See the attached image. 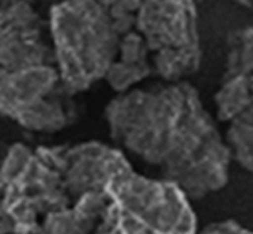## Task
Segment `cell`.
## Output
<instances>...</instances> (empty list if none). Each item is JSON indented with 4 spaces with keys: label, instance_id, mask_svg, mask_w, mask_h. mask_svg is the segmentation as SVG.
<instances>
[{
    "label": "cell",
    "instance_id": "obj_13",
    "mask_svg": "<svg viewBox=\"0 0 253 234\" xmlns=\"http://www.w3.org/2000/svg\"><path fill=\"white\" fill-rule=\"evenodd\" d=\"M201 2H206V0H198V3H201Z\"/></svg>",
    "mask_w": 253,
    "mask_h": 234
},
{
    "label": "cell",
    "instance_id": "obj_1",
    "mask_svg": "<svg viewBox=\"0 0 253 234\" xmlns=\"http://www.w3.org/2000/svg\"><path fill=\"white\" fill-rule=\"evenodd\" d=\"M105 120L114 146L157 169L192 201L226 185L231 152L190 82L163 81L117 93L105 108Z\"/></svg>",
    "mask_w": 253,
    "mask_h": 234
},
{
    "label": "cell",
    "instance_id": "obj_5",
    "mask_svg": "<svg viewBox=\"0 0 253 234\" xmlns=\"http://www.w3.org/2000/svg\"><path fill=\"white\" fill-rule=\"evenodd\" d=\"M213 101L233 161L253 173V26L229 34Z\"/></svg>",
    "mask_w": 253,
    "mask_h": 234
},
{
    "label": "cell",
    "instance_id": "obj_9",
    "mask_svg": "<svg viewBox=\"0 0 253 234\" xmlns=\"http://www.w3.org/2000/svg\"><path fill=\"white\" fill-rule=\"evenodd\" d=\"M16 222L5 207V187L0 179V234H14Z\"/></svg>",
    "mask_w": 253,
    "mask_h": 234
},
{
    "label": "cell",
    "instance_id": "obj_2",
    "mask_svg": "<svg viewBox=\"0 0 253 234\" xmlns=\"http://www.w3.org/2000/svg\"><path fill=\"white\" fill-rule=\"evenodd\" d=\"M76 95L62 79L47 14L22 0L0 3V117L54 135L78 120Z\"/></svg>",
    "mask_w": 253,
    "mask_h": 234
},
{
    "label": "cell",
    "instance_id": "obj_11",
    "mask_svg": "<svg viewBox=\"0 0 253 234\" xmlns=\"http://www.w3.org/2000/svg\"><path fill=\"white\" fill-rule=\"evenodd\" d=\"M8 151H10V146L0 141V165H2L3 160H5V157L8 155Z\"/></svg>",
    "mask_w": 253,
    "mask_h": 234
},
{
    "label": "cell",
    "instance_id": "obj_4",
    "mask_svg": "<svg viewBox=\"0 0 253 234\" xmlns=\"http://www.w3.org/2000/svg\"><path fill=\"white\" fill-rule=\"evenodd\" d=\"M134 29L146 40L155 76L184 81L201 64L198 0H141Z\"/></svg>",
    "mask_w": 253,
    "mask_h": 234
},
{
    "label": "cell",
    "instance_id": "obj_8",
    "mask_svg": "<svg viewBox=\"0 0 253 234\" xmlns=\"http://www.w3.org/2000/svg\"><path fill=\"white\" fill-rule=\"evenodd\" d=\"M196 234H253V231L234 220H221L206 225Z\"/></svg>",
    "mask_w": 253,
    "mask_h": 234
},
{
    "label": "cell",
    "instance_id": "obj_10",
    "mask_svg": "<svg viewBox=\"0 0 253 234\" xmlns=\"http://www.w3.org/2000/svg\"><path fill=\"white\" fill-rule=\"evenodd\" d=\"M22 2H26V3H29L32 6H35V8L40 10L42 13L44 10H46V13H49V10L59 2V0H22Z\"/></svg>",
    "mask_w": 253,
    "mask_h": 234
},
{
    "label": "cell",
    "instance_id": "obj_7",
    "mask_svg": "<svg viewBox=\"0 0 253 234\" xmlns=\"http://www.w3.org/2000/svg\"><path fill=\"white\" fill-rule=\"evenodd\" d=\"M98 2L105 5L126 30L134 29L141 0H98Z\"/></svg>",
    "mask_w": 253,
    "mask_h": 234
},
{
    "label": "cell",
    "instance_id": "obj_6",
    "mask_svg": "<svg viewBox=\"0 0 253 234\" xmlns=\"http://www.w3.org/2000/svg\"><path fill=\"white\" fill-rule=\"evenodd\" d=\"M155 75L149 46L136 29L122 37L117 57L106 72L105 81L116 93L139 87L141 82Z\"/></svg>",
    "mask_w": 253,
    "mask_h": 234
},
{
    "label": "cell",
    "instance_id": "obj_3",
    "mask_svg": "<svg viewBox=\"0 0 253 234\" xmlns=\"http://www.w3.org/2000/svg\"><path fill=\"white\" fill-rule=\"evenodd\" d=\"M47 22L62 79L75 95L105 79L130 32L98 0H59Z\"/></svg>",
    "mask_w": 253,
    "mask_h": 234
},
{
    "label": "cell",
    "instance_id": "obj_12",
    "mask_svg": "<svg viewBox=\"0 0 253 234\" xmlns=\"http://www.w3.org/2000/svg\"><path fill=\"white\" fill-rule=\"evenodd\" d=\"M233 2H236L237 5H242V6H245V8L253 11V0H233Z\"/></svg>",
    "mask_w": 253,
    "mask_h": 234
}]
</instances>
